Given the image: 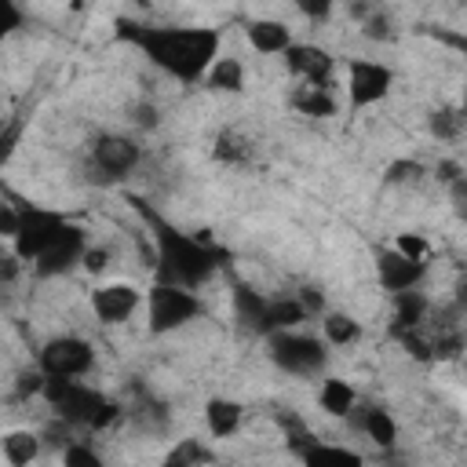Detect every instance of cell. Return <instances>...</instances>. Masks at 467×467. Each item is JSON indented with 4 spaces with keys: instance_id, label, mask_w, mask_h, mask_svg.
Listing matches in <instances>:
<instances>
[{
    "instance_id": "11",
    "label": "cell",
    "mask_w": 467,
    "mask_h": 467,
    "mask_svg": "<svg viewBox=\"0 0 467 467\" xmlns=\"http://www.w3.org/2000/svg\"><path fill=\"white\" fill-rule=\"evenodd\" d=\"M139 303H142V296H139L131 285H124V281H117V285H99V288L91 292V310H95V317H99L102 325H124V321L139 310Z\"/></svg>"
},
{
    "instance_id": "16",
    "label": "cell",
    "mask_w": 467,
    "mask_h": 467,
    "mask_svg": "<svg viewBox=\"0 0 467 467\" xmlns=\"http://www.w3.org/2000/svg\"><path fill=\"white\" fill-rule=\"evenodd\" d=\"M292 109H299L303 117H332L336 113V99H332V84H303L292 91Z\"/></svg>"
},
{
    "instance_id": "14",
    "label": "cell",
    "mask_w": 467,
    "mask_h": 467,
    "mask_svg": "<svg viewBox=\"0 0 467 467\" xmlns=\"http://www.w3.org/2000/svg\"><path fill=\"white\" fill-rule=\"evenodd\" d=\"M244 33H248L252 51H259V55H285L296 44L292 29L285 22H277V18H255V22H248Z\"/></svg>"
},
{
    "instance_id": "5",
    "label": "cell",
    "mask_w": 467,
    "mask_h": 467,
    "mask_svg": "<svg viewBox=\"0 0 467 467\" xmlns=\"http://www.w3.org/2000/svg\"><path fill=\"white\" fill-rule=\"evenodd\" d=\"M197 314H201L197 288L171 285V281H157V285L146 292V321H150V332H153V336L175 332V328H182L186 321H193Z\"/></svg>"
},
{
    "instance_id": "2",
    "label": "cell",
    "mask_w": 467,
    "mask_h": 467,
    "mask_svg": "<svg viewBox=\"0 0 467 467\" xmlns=\"http://www.w3.org/2000/svg\"><path fill=\"white\" fill-rule=\"evenodd\" d=\"M153 223V241H157V281H171V285H186V288H201L204 281H212V274L223 263V252L197 234H182L161 219Z\"/></svg>"
},
{
    "instance_id": "3",
    "label": "cell",
    "mask_w": 467,
    "mask_h": 467,
    "mask_svg": "<svg viewBox=\"0 0 467 467\" xmlns=\"http://www.w3.org/2000/svg\"><path fill=\"white\" fill-rule=\"evenodd\" d=\"M44 398L47 405L58 412V420L73 423V427H88V431H102L117 420V405L106 401L95 387H88L84 379H62V376H47L44 383Z\"/></svg>"
},
{
    "instance_id": "23",
    "label": "cell",
    "mask_w": 467,
    "mask_h": 467,
    "mask_svg": "<svg viewBox=\"0 0 467 467\" xmlns=\"http://www.w3.org/2000/svg\"><path fill=\"white\" fill-rule=\"evenodd\" d=\"M463 124H467L463 109H438V113L431 117V131H434L438 139H452V135H460Z\"/></svg>"
},
{
    "instance_id": "13",
    "label": "cell",
    "mask_w": 467,
    "mask_h": 467,
    "mask_svg": "<svg viewBox=\"0 0 467 467\" xmlns=\"http://www.w3.org/2000/svg\"><path fill=\"white\" fill-rule=\"evenodd\" d=\"M347 420H350V427L354 431H361L372 445H394V438H398V423H394V416L387 412V409H379V405H354L350 412H347Z\"/></svg>"
},
{
    "instance_id": "32",
    "label": "cell",
    "mask_w": 467,
    "mask_h": 467,
    "mask_svg": "<svg viewBox=\"0 0 467 467\" xmlns=\"http://www.w3.org/2000/svg\"><path fill=\"white\" fill-rule=\"evenodd\" d=\"M452 299H456V310L467 314V270L460 274V281H456V288H452Z\"/></svg>"
},
{
    "instance_id": "30",
    "label": "cell",
    "mask_w": 467,
    "mask_h": 467,
    "mask_svg": "<svg viewBox=\"0 0 467 467\" xmlns=\"http://www.w3.org/2000/svg\"><path fill=\"white\" fill-rule=\"evenodd\" d=\"M0 7H4V33H15L18 26H22V11H18V4L15 0H0Z\"/></svg>"
},
{
    "instance_id": "18",
    "label": "cell",
    "mask_w": 467,
    "mask_h": 467,
    "mask_svg": "<svg viewBox=\"0 0 467 467\" xmlns=\"http://www.w3.org/2000/svg\"><path fill=\"white\" fill-rule=\"evenodd\" d=\"M317 405H321L328 416H347V412L358 405V394H354V387H350L347 379L328 376V379L321 383V390H317Z\"/></svg>"
},
{
    "instance_id": "28",
    "label": "cell",
    "mask_w": 467,
    "mask_h": 467,
    "mask_svg": "<svg viewBox=\"0 0 467 467\" xmlns=\"http://www.w3.org/2000/svg\"><path fill=\"white\" fill-rule=\"evenodd\" d=\"M420 175H423V164H416V161H401V164L390 168L387 179H390V182H405V179L412 182V179H420Z\"/></svg>"
},
{
    "instance_id": "29",
    "label": "cell",
    "mask_w": 467,
    "mask_h": 467,
    "mask_svg": "<svg viewBox=\"0 0 467 467\" xmlns=\"http://www.w3.org/2000/svg\"><path fill=\"white\" fill-rule=\"evenodd\" d=\"M106 263H109V252H106V248H91V244H88V252H84L80 266H84V270H91V274H99V270H106Z\"/></svg>"
},
{
    "instance_id": "8",
    "label": "cell",
    "mask_w": 467,
    "mask_h": 467,
    "mask_svg": "<svg viewBox=\"0 0 467 467\" xmlns=\"http://www.w3.org/2000/svg\"><path fill=\"white\" fill-rule=\"evenodd\" d=\"M40 372L44 376H62V379H80L91 372L95 365V350L88 339L80 336H55L40 347V358H36Z\"/></svg>"
},
{
    "instance_id": "4",
    "label": "cell",
    "mask_w": 467,
    "mask_h": 467,
    "mask_svg": "<svg viewBox=\"0 0 467 467\" xmlns=\"http://www.w3.org/2000/svg\"><path fill=\"white\" fill-rule=\"evenodd\" d=\"M266 347H270V361L285 372V376H317L328 361V343L317 339V336H306V332H296V328H281V332H270L266 336Z\"/></svg>"
},
{
    "instance_id": "20",
    "label": "cell",
    "mask_w": 467,
    "mask_h": 467,
    "mask_svg": "<svg viewBox=\"0 0 467 467\" xmlns=\"http://www.w3.org/2000/svg\"><path fill=\"white\" fill-rule=\"evenodd\" d=\"M321 332H325V343L328 347H350V343L361 339V325L350 314H339V310H332V314L321 317Z\"/></svg>"
},
{
    "instance_id": "33",
    "label": "cell",
    "mask_w": 467,
    "mask_h": 467,
    "mask_svg": "<svg viewBox=\"0 0 467 467\" xmlns=\"http://www.w3.org/2000/svg\"><path fill=\"white\" fill-rule=\"evenodd\" d=\"M463 47H467V44H463Z\"/></svg>"
},
{
    "instance_id": "24",
    "label": "cell",
    "mask_w": 467,
    "mask_h": 467,
    "mask_svg": "<svg viewBox=\"0 0 467 467\" xmlns=\"http://www.w3.org/2000/svg\"><path fill=\"white\" fill-rule=\"evenodd\" d=\"M62 463H66V467H99L102 460H99V452L88 449L84 441H69V445L62 449Z\"/></svg>"
},
{
    "instance_id": "6",
    "label": "cell",
    "mask_w": 467,
    "mask_h": 467,
    "mask_svg": "<svg viewBox=\"0 0 467 467\" xmlns=\"http://www.w3.org/2000/svg\"><path fill=\"white\" fill-rule=\"evenodd\" d=\"M73 230V223L58 212H47V208H22L18 215V230L11 237V252L22 259V263H36L51 244H58L66 234Z\"/></svg>"
},
{
    "instance_id": "17",
    "label": "cell",
    "mask_w": 467,
    "mask_h": 467,
    "mask_svg": "<svg viewBox=\"0 0 467 467\" xmlns=\"http://www.w3.org/2000/svg\"><path fill=\"white\" fill-rule=\"evenodd\" d=\"M427 310H431V303H427V296H420L416 288L398 292V296H394V328H398V332L420 328V325L427 321Z\"/></svg>"
},
{
    "instance_id": "25",
    "label": "cell",
    "mask_w": 467,
    "mask_h": 467,
    "mask_svg": "<svg viewBox=\"0 0 467 467\" xmlns=\"http://www.w3.org/2000/svg\"><path fill=\"white\" fill-rule=\"evenodd\" d=\"M296 4V11L303 15V18H310V22H325L328 15H332V7H336V0H292Z\"/></svg>"
},
{
    "instance_id": "1",
    "label": "cell",
    "mask_w": 467,
    "mask_h": 467,
    "mask_svg": "<svg viewBox=\"0 0 467 467\" xmlns=\"http://www.w3.org/2000/svg\"><path fill=\"white\" fill-rule=\"evenodd\" d=\"M135 47L146 51V58L171 73L182 84L204 80L212 62L219 58V33L215 29H175V26H128L120 29Z\"/></svg>"
},
{
    "instance_id": "21",
    "label": "cell",
    "mask_w": 467,
    "mask_h": 467,
    "mask_svg": "<svg viewBox=\"0 0 467 467\" xmlns=\"http://www.w3.org/2000/svg\"><path fill=\"white\" fill-rule=\"evenodd\" d=\"M212 91H241L244 88V66L237 58H215L212 69L204 73Z\"/></svg>"
},
{
    "instance_id": "15",
    "label": "cell",
    "mask_w": 467,
    "mask_h": 467,
    "mask_svg": "<svg viewBox=\"0 0 467 467\" xmlns=\"http://www.w3.org/2000/svg\"><path fill=\"white\" fill-rule=\"evenodd\" d=\"M241 420H244V409L234 398H208L204 427H208L212 438H234L241 431Z\"/></svg>"
},
{
    "instance_id": "22",
    "label": "cell",
    "mask_w": 467,
    "mask_h": 467,
    "mask_svg": "<svg viewBox=\"0 0 467 467\" xmlns=\"http://www.w3.org/2000/svg\"><path fill=\"white\" fill-rule=\"evenodd\" d=\"M208 460H212V449H204V441H197V438H182L168 452V463L171 467H190V463H208Z\"/></svg>"
},
{
    "instance_id": "27",
    "label": "cell",
    "mask_w": 467,
    "mask_h": 467,
    "mask_svg": "<svg viewBox=\"0 0 467 467\" xmlns=\"http://www.w3.org/2000/svg\"><path fill=\"white\" fill-rule=\"evenodd\" d=\"M215 157H223V161H241V157H244V142H241L237 135H223Z\"/></svg>"
},
{
    "instance_id": "9",
    "label": "cell",
    "mask_w": 467,
    "mask_h": 467,
    "mask_svg": "<svg viewBox=\"0 0 467 467\" xmlns=\"http://www.w3.org/2000/svg\"><path fill=\"white\" fill-rule=\"evenodd\" d=\"M390 88H394V73L379 58H350L347 62V102L354 109L383 102L390 95Z\"/></svg>"
},
{
    "instance_id": "19",
    "label": "cell",
    "mask_w": 467,
    "mask_h": 467,
    "mask_svg": "<svg viewBox=\"0 0 467 467\" xmlns=\"http://www.w3.org/2000/svg\"><path fill=\"white\" fill-rule=\"evenodd\" d=\"M0 452L11 467H29V460L40 456V438L33 431H11V434H4Z\"/></svg>"
},
{
    "instance_id": "12",
    "label": "cell",
    "mask_w": 467,
    "mask_h": 467,
    "mask_svg": "<svg viewBox=\"0 0 467 467\" xmlns=\"http://www.w3.org/2000/svg\"><path fill=\"white\" fill-rule=\"evenodd\" d=\"M285 66L303 84H328L332 77V55L317 44H292L285 51Z\"/></svg>"
},
{
    "instance_id": "31",
    "label": "cell",
    "mask_w": 467,
    "mask_h": 467,
    "mask_svg": "<svg viewBox=\"0 0 467 467\" xmlns=\"http://www.w3.org/2000/svg\"><path fill=\"white\" fill-rule=\"evenodd\" d=\"M449 193H452V204H456L460 212H467V175H456V179L449 182Z\"/></svg>"
},
{
    "instance_id": "7",
    "label": "cell",
    "mask_w": 467,
    "mask_h": 467,
    "mask_svg": "<svg viewBox=\"0 0 467 467\" xmlns=\"http://www.w3.org/2000/svg\"><path fill=\"white\" fill-rule=\"evenodd\" d=\"M139 161H142V150H139V142L135 139H128V135H99L95 142H91V150H88V171H91V179L95 182H120V179H128L135 168H139Z\"/></svg>"
},
{
    "instance_id": "26",
    "label": "cell",
    "mask_w": 467,
    "mask_h": 467,
    "mask_svg": "<svg viewBox=\"0 0 467 467\" xmlns=\"http://www.w3.org/2000/svg\"><path fill=\"white\" fill-rule=\"evenodd\" d=\"M394 248H401V252L412 255V259H431V244H427L420 234H398Z\"/></svg>"
},
{
    "instance_id": "10",
    "label": "cell",
    "mask_w": 467,
    "mask_h": 467,
    "mask_svg": "<svg viewBox=\"0 0 467 467\" xmlns=\"http://www.w3.org/2000/svg\"><path fill=\"white\" fill-rule=\"evenodd\" d=\"M423 274H427V259H412V255H405V252L394 248V244L383 248V252L376 255V277H379V288L390 292V296L416 288V285L423 281Z\"/></svg>"
}]
</instances>
